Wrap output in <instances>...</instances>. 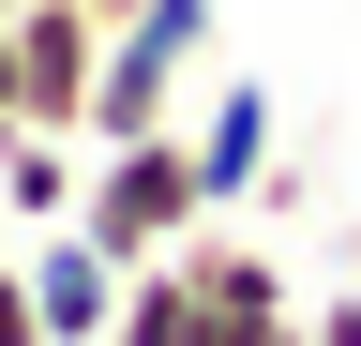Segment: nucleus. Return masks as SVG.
I'll return each mask as SVG.
<instances>
[{
	"label": "nucleus",
	"mask_w": 361,
	"mask_h": 346,
	"mask_svg": "<svg viewBox=\"0 0 361 346\" xmlns=\"http://www.w3.org/2000/svg\"><path fill=\"white\" fill-rule=\"evenodd\" d=\"M75 226L106 241L121 271H135V256H180V241L211 226V181H196V151H180V121H166V136H121V151H90V181H75Z\"/></svg>",
	"instance_id": "obj_1"
},
{
	"label": "nucleus",
	"mask_w": 361,
	"mask_h": 346,
	"mask_svg": "<svg viewBox=\"0 0 361 346\" xmlns=\"http://www.w3.org/2000/svg\"><path fill=\"white\" fill-rule=\"evenodd\" d=\"M211 0H135V16L106 30V75H90V151H121V136H166L180 91H196V61H211Z\"/></svg>",
	"instance_id": "obj_2"
},
{
	"label": "nucleus",
	"mask_w": 361,
	"mask_h": 346,
	"mask_svg": "<svg viewBox=\"0 0 361 346\" xmlns=\"http://www.w3.org/2000/svg\"><path fill=\"white\" fill-rule=\"evenodd\" d=\"M90 75H106V16L90 0H16V106L75 151H90Z\"/></svg>",
	"instance_id": "obj_3"
},
{
	"label": "nucleus",
	"mask_w": 361,
	"mask_h": 346,
	"mask_svg": "<svg viewBox=\"0 0 361 346\" xmlns=\"http://www.w3.org/2000/svg\"><path fill=\"white\" fill-rule=\"evenodd\" d=\"M30 256V316H45V346H106V316H121V256L90 241V226H45V241H16Z\"/></svg>",
	"instance_id": "obj_4"
},
{
	"label": "nucleus",
	"mask_w": 361,
	"mask_h": 346,
	"mask_svg": "<svg viewBox=\"0 0 361 346\" xmlns=\"http://www.w3.org/2000/svg\"><path fill=\"white\" fill-rule=\"evenodd\" d=\"M180 151H196L211 211H241V196L271 181V91H256L241 61H226V91H211V106H180Z\"/></svg>",
	"instance_id": "obj_5"
},
{
	"label": "nucleus",
	"mask_w": 361,
	"mask_h": 346,
	"mask_svg": "<svg viewBox=\"0 0 361 346\" xmlns=\"http://www.w3.org/2000/svg\"><path fill=\"white\" fill-rule=\"evenodd\" d=\"M75 181H90L75 136H45V121L0 136V226H75Z\"/></svg>",
	"instance_id": "obj_6"
},
{
	"label": "nucleus",
	"mask_w": 361,
	"mask_h": 346,
	"mask_svg": "<svg viewBox=\"0 0 361 346\" xmlns=\"http://www.w3.org/2000/svg\"><path fill=\"white\" fill-rule=\"evenodd\" d=\"M106 346H196V271H180V256H135V271H121Z\"/></svg>",
	"instance_id": "obj_7"
},
{
	"label": "nucleus",
	"mask_w": 361,
	"mask_h": 346,
	"mask_svg": "<svg viewBox=\"0 0 361 346\" xmlns=\"http://www.w3.org/2000/svg\"><path fill=\"white\" fill-rule=\"evenodd\" d=\"M301 331H316V346H361V286H346V301H316Z\"/></svg>",
	"instance_id": "obj_8"
},
{
	"label": "nucleus",
	"mask_w": 361,
	"mask_h": 346,
	"mask_svg": "<svg viewBox=\"0 0 361 346\" xmlns=\"http://www.w3.org/2000/svg\"><path fill=\"white\" fill-rule=\"evenodd\" d=\"M16 121H30V106H16V16H0V136H16Z\"/></svg>",
	"instance_id": "obj_9"
},
{
	"label": "nucleus",
	"mask_w": 361,
	"mask_h": 346,
	"mask_svg": "<svg viewBox=\"0 0 361 346\" xmlns=\"http://www.w3.org/2000/svg\"><path fill=\"white\" fill-rule=\"evenodd\" d=\"M90 16H106V30H121V16H135V0H90Z\"/></svg>",
	"instance_id": "obj_10"
},
{
	"label": "nucleus",
	"mask_w": 361,
	"mask_h": 346,
	"mask_svg": "<svg viewBox=\"0 0 361 346\" xmlns=\"http://www.w3.org/2000/svg\"><path fill=\"white\" fill-rule=\"evenodd\" d=\"M0 16H16V0H0Z\"/></svg>",
	"instance_id": "obj_11"
}]
</instances>
